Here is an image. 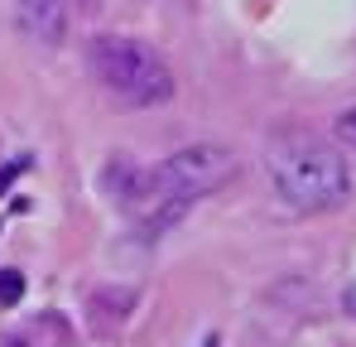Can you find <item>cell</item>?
Here are the masks:
<instances>
[{
  "mask_svg": "<svg viewBox=\"0 0 356 347\" xmlns=\"http://www.w3.org/2000/svg\"><path fill=\"white\" fill-rule=\"evenodd\" d=\"M24 294V275L19 270H0V304H15Z\"/></svg>",
  "mask_w": 356,
  "mask_h": 347,
  "instance_id": "cell-5",
  "label": "cell"
},
{
  "mask_svg": "<svg viewBox=\"0 0 356 347\" xmlns=\"http://www.w3.org/2000/svg\"><path fill=\"white\" fill-rule=\"evenodd\" d=\"M15 24H19V34H24V39H34V44H44V49H54V44L67 39L72 5H67V0H19Z\"/></svg>",
  "mask_w": 356,
  "mask_h": 347,
  "instance_id": "cell-4",
  "label": "cell"
},
{
  "mask_svg": "<svg viewBox=\"0 0 356 347\" xmlns=\"http://www.w3.org/2000/svg\"><path fill=\"white\" fill-rule=\"evenodd\" d=\"M236 174V155L222 145H188L159 164H135V169H116L111 188H116L120 213L140 227V236H164V231L188 217V208H197L207 193H217L227 178Z\"/></svg>",
  "mask_w": 356,
  "mask_h": 347,
  "instance_id": "cell-1",
  "label": "cell"
},
{
  "mask_svg": "<svg viewBox=\"0 0 356 347\" xmlns=\"http://www.w3.org/2000/svg\"><path fill=\"white\" fill-rule=\"evenodd\" d=\"M265 169H270L280 203L294 213H332L352 193L347 160L308 130H280L265 145Z\"/></svg>",
  "mask_w": 356,
  "mask_h": 347,
  "instance_id": "cell-2",
  "label": "cell"
},
{
  "mask_svg": "<svg viewBox=\"0 0 356 347\" xmlns=\"http://www.w3.org/2000/svg\"><path fill=\"white\" fill-rule=\"evenodd\" d=\"M24 169H29V160H15V164H5V169H0V193L10 188V178H19Z\"/></svg>",
  "mask_w": 356,
  "mask_h": 347,
  "instance_id": "cell-7",
  "label": "cell"
},
{
  "mask_svg": "<svg viewBox=\"0 0 356 347\" xmlns=\"http://www.w3.org/2000/svg\"><path fill=\"white\" fill-rule=\"evenodd\" d=\"M87 68L92 77L120 97L125 107H164L174 102V68L154 54L145 39H130V34H97L87 44Z\"/></svg>",
  "mask_w": 356,
  "mask_h": 347,
  "instance_id": "cell-3",
  "label": "cell"
},
{
  "mask_svg": "<svg viewBox=\"0 0 356 347\" xmlns=\"http://www.w3.org/2000/svg\"><path fill=\"white\" fill-rule=\"evenodd\" d=\"M337 140H347V145L356 150V107H352V111H342V116H337Z\"/></svg>",
  "mask_w": 356,
  "mask_h": 347,
  "instance_id": "cell-6",
  "label": "cell"
}]
</instances>
